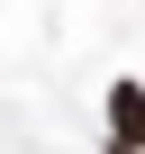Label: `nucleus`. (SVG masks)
<instances>
[{"label":"nucleus","mask_w":145,"mask_h":154,"mask_svg":"<svg viewBox=\"0 0 145 154\" xmlns=\"http://www.w3.org/2000/svg\"><path fill=\"white\" fill-rule=\"evenodd\" d=\"M109 154H127V145H109Z\"/></svg>","instance_id":"obj_2"},{"label":"nucleus","mask_w":145,"mask_h":154,"mask_svg":"<svg viewBox=\"0 0 145 154\" xmlns=\"http://www.w3.org/2000/svg\"><path fill=\"white\" fill-rule=\"evenodd\" d=\"M109 145L145 154V82H109Z\"/></svg>","instance_id":"obj_1"}]
</instances>
